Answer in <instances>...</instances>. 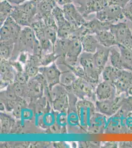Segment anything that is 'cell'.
<instances>
[{"label": "cell", "instance_id": "35", "mask_svg": "<svg viewBox=\"0 0 132 148\" xmlns=\"http://www.w3.org/2000/svg\"><path fill=\"white\" fill-rule=\"evenodd\" d=\"M44 37L45 39H47L51 42L54 46L57 40V31L54 29L46 27L44 30Z\"/></svg>", "mask_w": 132, "mask_h": 148}, {"label": "cell", "instance_id": "14", "mask_svg": "<svg viewBox=\"0 0 132 148\" xmlns=\"http://www.w3.org/2000/svg\"><path fill=\"white\" fill-rule=\"evenodd\" d=\"M112 24L107 22H102L97 18H95L91 20L86 21L83 26L86 35H95L102 31L110 30Z\"/></svg>", "mask_w": 132, "mask_h": 148}, {"label": "cell", "instance_id": "21", "mask_svg": "<svg viewBox=\"0 0 132 148\" xmlns=\"http://www.w3.org/2000/svg\"><path fill=\"white\" fill-rule=\"evenodd\" d=\"M37 3V14L35 17L41 18L43 15L52 12L57 3L54 0H44Z\"/></svg>", "mask_w": 132, "mask_h": 148}, {"label": "cell", "instance_id": "5", "mask_svg": "<svg viewBox=\"0 0 132 148\" xmlns=\"http://www.w3.org/2000/svg\"><path fill=\"white\" fill-rule=\"evenodd\" d=\"M21 30V26L10 16L1 26V42L8 41L15 44Z\"/></svg>", "mask_w": 132, "mask_h": 148}, {"label": "cell", "instance_id": "43", "mask_svg": "<svg viewBox=\"0 0 132 148\" xmlns=\"http://www.w3.org/2000/svg\"><path fill=\"white\" fill-rule=\"evenodd\" d=\"M104 148H117L118 147V143L116 142H109L107 143L104 146Z\"/></svg>", "mask_w": 132, "mask_h": 148}, {"label": "cell", "instance_id": "10", "mask_svg": "<svg viewBox=\"0 0 132 148\" xmlns=\"http://www.w3.org/2000/svg\"><path fill=\"white\" fill-rule=\"evenodd\" d=\"M116 90V95L125 93L129 95V90L132 86V72L121 70L118 79L114 84Z\"/></svg>", "mask_w": 132, "mask_h": 148}, {"label": "cell", "instance_id": "13", "mask_svg": "<svg viewBox=\"0 0 132 148\" xmlns=\"http://www.w3.org/2000/svg\"><path fill=\"white\" fill-rule=\"evenodd\" d=\"M39 72L42 73L50 88L60 83V71L59 70L55 64L48 67L40 68Z\"/></svg>", "mask_w": 132, "mask_h": 148}, {"label": "cell", "instance_id": "45", "mask_svg": "<svg viewBox=\"0 0 132 148\" xmlns=\"http://www.w3.org/2000/svg\"><path fill=\"white\" fill-rule=\"evenodd\" d=\"M12 5H20L21 4L24 3L27 1V0H7Z\"/></svg>", "mask_w": 132, "mask_h": 148}, {"label": "cell", "instance_id": "24", "mask_svg": "<svg viewBox=\"0 0 132 148\" xmlns=\"http://www.w3.org/2000/svg\"><path fill=\"white\" fill-rule=\"evenodd\" d=\"M14 6L7 1H1L0 3V24H3L8 17L10 16L14 10Z\"/></svg>", "mask_w": 132, "mask_h": 148}, {"label": "cell", "instance_id": "11", "mask_svg": "<svg viewBox=\"0 0 132 148\" xmlns=\"http://www.w3.org/2000/svg\"><path fill=\"white\" fill-rule=\"evenodd\" d=\"M77 107L80 122L84 127L89 126L91 119L95 114V108L93 105L88 101H79Z\"/></svg>", "mask_w": 132, "mask_h": 148}, {"label": "cell", "instance_id": "38", "mask_svg": "<svg viewBox=\"0 0 132 148\" xmlns=\"http://www.w3.org/2000/svg\"><path fill=\"white\" fill-rule=\"evenodd\" d=\"M120 109L130 113L132 112V95H128L124 98Z\"/></svg>", "mask_w": 132, "mask_h": 148}, {"label": "cell", "instance_id": "25", "mask_svg": "<svg viewBox=\"0 0 132 148\" xmlns=\"http://www.w3.org/2000/svg\"><path fill=\"white\" fill-rule=\"evenodd\" d=\"M27 87L28 94L34 97H39L42 95L43 91V86L42 83L36 79L29 80Z\"/></svg>", "mask_w": 132, "mask_h": 148}, {"label": "cell", "instance_id": "28", "mask_svg": "<svg viewBox=\"0 0 132 148\" xmlns=\"http://www.w3.org/2000/svg\"><path fill=\"white\" fill-rule=\"evenodd\" d=\"M68 105V100L65 93L57 96L53 101V108L59 112L65 110Z\"/></svg>", "mask_w": 132, "mask_h": 148}, {"label": "cell", "instance_id": "37", "mask_svg": "<svg viewBox=\"0 0 132 148\" xmlns=\"http://www.w3.org/2000/svg\"><path fill=\"white\" fill-rule=\"evenodd\" d=\"M29 77L27 74L23 71H18V72L15 75V83L19 84H26L28 83Z\"/></svg>", "mask_w": 132, "mask_h": 148}, {"label": "cell", "instance_id": "44", "mask_svg": "<svg viewBox=\"0 0 132 148\" xmlns=\"http://www.w3.org/2000/svg\"><path fill=\"white\" fill-rule=\"evenodd\" d=\"M74 0H56L55 2L59 5L64 6L68 3H72Z\"/></svg>", "mask_w": 132, "mask_h": 148}, {"label": "cell", "instance_id": "3", "mask_svg": "<svg viewBox=\"0 0 132 148\" xmlns=\"http://www.w3.org/2000/svg\"><path fill=\"white\" fill-rule=\"evenodd\" d=\"M110 30L115 36L118 45H121L132 51V31L127 23L112 24Z\"/></svg>", "mask_w": 132, "mask_h": 148}, {"label": "cell", "instance_id": "47", "mask_svg": "<svg viewBox=\"0 0 132 148\" xmlns=\"http://www.w3.org/2000/svg\"><path fill=\"white\" fill-rule=\"evenodd\" d=\"M131 23H132V24H131V30L132 31V21L131 22Z\"/></svg>", "mask_w": 132, "mask_h": 148}, {"label": "cell", "instance_id": "12", "mask_svg": "<svg viewBox=\"0 0 132 148\" xmlns=\"http://www.w3.org/2000/svg\"><path fill=\"white\" fill-rule=\"evenodd\" d=\"M96 95L98 100L112 99L116 96V87L114 84L104 81L97 86Z\"/></svg>", "mask_w": 132, "mask_h": 148}, {"label": "cell", "instance_id": "26", "mask_svg": "<svg viewBox=\"0 0 132 148\" xmlns=\"http://www.w3.org/2000/svg\"><path fill=\"white\" fill-rule=\"evenodd\" d=\"M15 43L12 42H1V58L8 59L10 57L14 51Z\"/></svg>", "mask_w": 132, "mask_h": 148}, {"label": "cell", "instance_id": "41", "mask_svg": "<svg viewBox=\"0 0 132 148\" xmlns=\"http://www.w3.org/2000/svg\"><path fill=\"white\" fill-rule=\"evenodd\" d=\"M112 5H118L123 8L130 0H110Z\"/></svg>", "mask_w": 132, "mask_h": 148}, {"label": "cell", "instance_id": "31", "mask_svg": "<svg viewBox=\"0 0 132 148\" xmlns=\"http://www.w3.org/2000/svg\"><path fill=\"white\" fill-rule=\"evenodd\" d=\"M26 84H21L15 83L14 84L10 86L9 88L10 92L12 93L15 96H23L26 93H28V87L25 88Z\"/></svg>", "mask_w": 132, "mask_h": 148}, {"label": "cell", "instance_id": "7", "mask_svg": "<svg viewBox=\"0 0 132 148\" xmlns=\"http://www.w3.org/2000/svg\"><path fill=\"white\" fill-rule=\"evenodd\" d=\"M79 63L85 74L93 81H98L100 73L96 66L94 53L83 52L79 56Z\"/></svg>", "mask_w": 132, "mask_h": 148}, {"label": "cell", "instance_id": "30", "mask_svg": "<svg viewBox=\"0 0 132 148\" xmlns=\"http://www.w3.org/2000/svg\"><path fill=\"white\" fill-rule=\"evenodd\" d=\"M74 83L75 90L80 91L81 92H83L84 94H89L91 92V86L89 84H87V82L83 79L75 80Z\"/></svg>", "mask_w": 132, "mask_h": 148}, {"label": "cell", "instance_id": "1", "mask_svg": "<svg viewBox=\"0 0 132 148\" xmlns=\"http://www.w3.org/2000/svg\"><path fill=\"white\" fill-rule=\"evenodd\" d=\"M129 113L121 109L107 119L105 133L121 134L131 133L125 125V119Z\"/></svg>", "mask_w": 132, "mask_h": 148}, {"label": "cell", "instance_id": "33", "mask_svg": "<svg viewBox=\"0 0 132 148\" xmlns=\"http://www.w3.org/2000/svg\"><path fill=\"white\" fill-rule=\"evenodd\" d=\"M13 123V121L6 114H1V126L2 132L10 131Z\"/></svg>", "mask_w": 132, "mask_h": 148}, {"label": "cell", "instance_id": "42", "mask_svg": "<svg viewBox=\"0 0 132 148\" xmlns=\"http://www.w3.org/2000/svg\"><path fill=\"white\" fill-rule=\"evenodd\" d=\"M119 148H132V142H120L118 143Z\"/></svg>", "mask_w": 132, "mask_h": 148}, {"label": "cell", "instance_id": "19", "mask_svg": "<svg viewBox=\"0 0 132 148\" xmlns=\"http://www.w3.org/2000/svg\"><path fill=\"white\" fill-rule=\"evenodd\" d=\"M94 35L95 36L99 44L105 47L110 48L118 45L115 36L110 30L102 31Z\"/></svg>", "mask_w": 132, "mask_h": 148}, {"label": "cell", "instance_id": "15", "mask_svg": "<svg viewBox=\"0 0 132 148\" xmlns=\"http://www.w3.org/2000/svg\"><path fill=\"white\" fill-rule=\"evenodd\" d=\"M110 48L105 47L100 45L97 51L94 53V58L96 66L99 73L101 74L105 68L109 58Z\"/></svg>", "mask_w": 132, "mask_h": 148}, {"label": "cell", "instance_id": "34", "mask_svg": "<svg viewBox=\"0 0 132 148\" xmlns=\"http://www.w3.org/2000/svg\"><path fill=\"white\" fill-rule=\"evenodd\" d=\"M41 18L43 20L46 26L54 29L55 30L57 31L58 27L57 23L52 12L43 15L41 17Z\"/></svg>", "mask_w": 132, "mask_h": 148}, {"label": "cell", "instance_id": "27", "mask_svg": "<svg viewBox=\"0 0 132 148\" xmlns=\"http://www.w3.org/2000/svg\"><path fill=\"white\" fill-rule=\"evenodd\" d=\"M52 13L55 18L58 28L69 23L65 17L63 9L60 8L57 5L52 10Z\"/></svg>", "mask_w": 132, "mask_h": 148}, {"label": "cell", "instance_id": "9", "mask_svg": "<svg viewBox=\"0 0 132 148\" xmlns=\"http://www.w3.org/2000/svg\"><path fill=\"white\" fill-rule=\"evenodd\" d=\"M112 5L110 0H87L84 5L77 8L84 17L88 16L91 14L97 13Z\"/></svg>", "mask_w": 132, "mask_h": 148}, {"label": "cell", "instance_id": "46", "mask_svg": "<svg viewBox=\"0 0 132 148\" xmlns=\"http://www.w3.org/2000/svg\"><path fill=\"white\" fill-rule=\"evenodd\" d=\"M129 95H132V88H131L130 90H129Z\"/></svg>", "mask_w": 132, "mask_h": 148}, {"label": "cell", "instance_id": "22", "mask_svg": "<svg viewBox=\"0 0 132 148\" xmlns=\"http://www.w3.org/2000/svg\"><path fill=\"white\" fill-rule=\"evenodd\" d=\"M121 70L113 66H105L102 72V76L104 81L114 84L118 79Z\"/></svg>", "mask_w": 132, "mask_h": 148}, {"label": "cell", "instance_id": "20", "mask_svg": "<svg viewBox=\"0 0 132 148\" xmlns=\"http://www.w3.org/2000/svg\"><path fill=\"white\" fill-rule=\"evenodd\" d=\"M80 40L83 52L94 53L100 45L95 36L92 34H87L82 36L80 38Z\"/></svg>", "mask_w": 132, "mask_h": 148}, {"label": "cell", "instance_id": "48", "mask_svg": "<svg viewBox=\"0 0 132 148\" xmlns=\"http://www.w3.org/2000/svg\"><path fill=\"white\" fill-rule=\"evenodd\" d=\"M27 1H32V0H27Z\"/></svg>", "mask_w": 132, "mask_h": 148}, {"label": "cell", "instance_id": "16", "mask_svg": "<svg viewBox=\"0 0 132 148\" xmlns=\"http://www.w3.org/2000/svg\"><path fill=\"white\" fill-rule=\"evenodd\" d=\"M109 59L111 65L119 70H126L132 72V67L123 60L120 51L116 46L110 47Z\"/></svg>", "mask_w": 132, "mask_h": 148}, {"label": "cell", "instance_id": "6", "mask_svg": "<svg viewBox=\"0 0 132 148\" xmlns=\"http://www.w3.org/2000/svg\"><path fill=\"white\" fill-rule=\"evenodd\" d=\"M123 8L118 5H110L96 13V18L102 22L115 24L124 18Z\"/></svg>", "mask_w": 132, "mask_h": 148}, {"label": "cell", "instance_id": "17", "mask_svg": "<svg viewBox=\"0 0 132 148\" xmlns=\"http://www.w3.org/2000/svg\"><path fill=\"white\" fill-rule=\"evenodd\" d=\"M105 115L101 113H95L91 119L89 130L94 133H103L107 123Z\"/></svg>", "mask_w": 132, "mask_h": 148}, {"label": "cell", "instance_id": "8", "mask_svg": "<svg viewBox=\"0 0 132 148\" xmlns=\"http://www.w3.org/2000/svg\"><path fill=\"white\" fill-rule=\"evenodd\" d=\"M62 9L66 19L74 28H79L86 22L85 17L72 3L64 5Z\"/></svg>", "mask_w": 132, "mask_h": 148}, {"label": "cell", "instance_id": "4", "mask_svg": "<svg viewBox=\"0 0 132 148\" xmlns=\"http://www.w3.org/2000/svg\"><path fill=\"white\" fill-rule=\"evenodd\" d=\"M127 96L123 93L112 99L98 100L96 103V110L105 116H112L120 109L123 100Z\"/></svg>", "mask_w": 132, "mask_h": 148}, {"label": "cell", "instance_id": "39", "mask_svg": "<svg viewBox=\"0 0 132 148\" xmlns=\"http://www.w3.org/2000/svg\"><path fill=\"white\" fill-rule=\"evenodd\" d=\"M124 16L132 21V0H130L123 8Z\"/></svg>", "mask_w": 132, "mask_h": 148}, {"label": "cell", "instance_id": "36", "mask_svg": "<svg viewBox=\"0 0 132 148\" xmlns=\"http://www.w3.org/2000/svg\"><path fill=\"white\" fill-rule=\"evenodd\" d=\"M58 56L55 54L54 52L48 54H44L40 58V63L42 65L47 66L53 62L54 61L57 59Z\"/></svg>", "mask_w": 132, "mask_h": 148}, {"label": "cell", "instance_id": "29", "mask_svg": "<svg viewBox=\"0 0 132 148\" xmlns=\"http://www.w3.org/2000/svg\"><path fill=\"white\" fill-rule=\"evenodd\" d=\"M76 80V77L73 73L70 71H65L61 73L60 83L64 86L72 85Z\"/></svg>", "mask_w": 132, "mask_h": 148}, {"label": "cell", "instance_id": "32", "mask_svg": "<svg viewBox=\"0 0 132 148\" xmlns=\"http://www.w3.org/2000/svg\"><path fill=\"white\" fill-rule=\"evenodd\" d=\"M123 60L128 65L132 67V51L121 45H117Z\"/></svg>", "mask_w": 132, "mask_h": 148}, {"label": "cell", "instance_id": "2", "mask_svg": "<svg viewBox=\"0 0 132 148\" xmlns=\"http://www.w3.org/2000/svg\"><path fill=\"white\" fill-rule=\"evenodd\" d=\"M35 33L30 26L24 27L22 29L18 39L14 46L16 47V49L20 52L26 51L33 54L34 49L38 42Z\"/></svg>", "mask_w": 132, "mask_h": 148}, {"label": "cell", "instance_id": "23", "mask_svg": "<svg viewBox=\"0 0 132 148\" xmlns=\"http://www.w3.org/2000/svg\"><path fill=\"white\" fill-rule=\"evenodd\" d=\"M1 76L2 79L5 82H10L15 79V75L14 74V69L7 60L2 59L1 62Z\"/></svg>", "mask_w": 132, "mask_h": 148}, {"label": "cell", "instance_id": "18", "mask_svg": "<svg viewBox=\"0 0 132 148\" xmlns=\"http://www.w3.org/2000/svg\"><path fill=\"white\" fill-rule=\"evenodd\" d=\"M10 16L21 26H30L33 19L19 5H14Z\"/></svg>", "mask_w": 132, "mask_h": 148}, {"label": "cell", "instance_id": "40", "mask_svg": "<svg viewBox=\"0 0 132 148\" xmlns=\"http://www.w3.org/2000/svg\"><path fill=\"white\" fill-rule=\"evenodd\" d=\"M125 125L131 133H132V112L128 113L126 117Z\"/></svg>", "mask_w": 132, "mask_h": 148}]
</instances>
